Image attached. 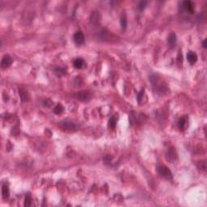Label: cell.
I'll return each mask as SVG.
<instances>
[{
    "label": "cell",
    "mask_w": 207,
    "mask_h": 207,
    "mask_svg": "<svg viewBox=\"0 0 207 207\" xmlns=\"http://www.w3.org/2000/svg\"><path fill=\"white\" fill-rule=\"evenodd\" d=\"M99 12L98 11H96V12H93L92 13V15H91V20L92 22H97L98 20H99Z\"/></svg>",
    "instance_id": "obj_15"
},
{
    "label": "cell",
    "mask_w": 207,
    "mask_h": 207,
    "mask_svg": "<svg viewBox=\"0 0 207 207\" xmlns=\"http://www.w3.org/2000/svg\"><path fill=\"white\" fill-rule=\"evenodd\" d=\"M74 40L77 45H83L85 42V37L81 31H78L75 33Z\"/></svg>",
    "instance_id": "obj_3"
},
{
    "label": "cell",
    "mask_w": 207,
    "mask_h": 207,
    "mask_svg": "<svg viewBox=\"0 0 207 207\" xmlns=\"http://www.w3.org/2000/svg\"><path fill=\"white\" fill-rule=\"evenodd\" d=\"M184 8H185V10L189 12V13H193L194 11V6H193L192 3L191 1H189V0H186L183 3Z\"/></svg>",
    "instance_id": "obj_6"
},
{
    "label": "cell",
    "mask_w": 207,
    "mask_h": 207,
    "mask_svg": "<svg viewBox=\"0 0 207 207\" xmlns=\"http://www.w3.org/2000/svg\"><path fill=\"white\" fill-rule=\"evenodd\" d=\"M75 97L80 101H88L91 98V94L88 91L83 90V91L77 92L75 94Z\"/></svg>",
    "instance_id": "obj_2"
},
{
    "label": "cell",
    "mask_w": 207,
    "mask_h": 207,
    "mask_svg": "<svg viewBox=\"0 0 207 207\" xmlns=\"http://www.w3.org/2000/svg\"><path fill=\"white\" fill-rule=\"evenodd\" d=\"M144 95V90H141L138 94V96H137V99H138V103H141V101L142 99V96Z\"/></svg>",
    "instance_id": "obj_19"
},
{
    "label": "cell",
    "mask_w": 207,
    "mask_h": 207,
    "mask_svg": "<svg viewBox=\"0 0 207 207\" xmlns=\"http://www.w3.org/2000/svg\"><path fill=\"white\" fill-rule=\"evenodd\" d=\"M31 203H32V198H31V196L29 195V193H28V194L25 196L24 205L25 206H30Z\"/></svg>",
    "instance_id": "obj_18"
},
{
    "label": "cell",
    "mask_w": 207,
    "mask_h": 207,
    "mask_svg": "<svg viewBox=\"0 0 207 207\" xmlns=\"http://www.w3.org/2000/svg\"><path fill=\"white\" fill-rule=\"evenodd\" d=\"M177 61H178V63H179V64L182 63V54H181V53H179V54H178Z\"/></svg>",
    "instance_id": "obj_22"
},
{
    "label": "cell",
    "mask_w": 207,
    "mask_h": 207,
    "mask_svg": "<svg viewBox=\"0 0 207 207\" xmlns=\"http://www.w3.org/2000/svg\"><path fill=\"white\" fill-rule=\"evenodd\" d=\"M202 45H203V47H204L205 49L207 47V40H206V39H205L204 41H203V42H202Z\"/></svg>",
    "instance_id": "obj_23"
},
{
    "label": "cell",
    "mask_w": 207,
    "mask_h": 207,
    "mask_svg": "<svg viewBox=\"0 0 207 207\" xmlns=\"http://www.w3.org/2000/svg\"><path fill=\"white\" fill-rule=\"evenodd\" d=\"M2 193H3V198H8L9 197L10 192H9V188L6 184H3L2 187Z\"/></svg>",
    "instance_id": "obj_9"
},
{
    "label": "cell",
    "mask_w": 207,
    "mask_h": 207,
    "mask_svg": "<svg viewBox=\"0 0 207 207\" xmlns=\"http://www.w3.org/2000/svg\"><path fill=\"white\" fill-rule=\"evenodd\" d=\"M157 171L159 172V174L163 176V178L165 179H168V180H170L172 178V172L170 171V169H168L167 168L166 166L164 165H160V166H158L157 168Z\"/></svg>",
    "instance_id": "obj_1"
},
{
    "label": "cell",
    "mask_w": 207,
    "mask_h": 207,
    "mask_svg": "<svg viewBox=\"0 0 207 207\" xmlns=\"http://www.w3.org/2000/svg\"><path fill=\"white\" fill-rule=\"evenodd\" d=\"M146 6V2L145 1H141L139 3H138V8L139 10H143L145 8V6Z\"/></svg>",
    "instance_id": "obj_20"
},
{
    "label": "cell",
    "mask_w": 207,
    "mask_h": 207,
    "mask_svg": "<svg viewBox=\"0 0 207 207\" xmlns=\"http://www.w3.org/2000/svg\"><path fill=\"white\" fill-rule=\"evenodd\" d=\"M12 63V58L9 56V55H4L3 58H2V61H1V66L3 68H6V67H9V66L11 65Z\"/></svg>",
    "instance_id": "obj_4"
},
{
    "label": "cell",
    "mask_w": 207,
    "mask_h": 207,
    "mask_svg": "<svg viewBox=\"0 0 207 207\" xmlns=\"http://www.w3.org/2000/svg\"><path fill=\"white\" fill-rule=\"evenodd\" d=\"M187 59H188V61L189 62V63L193 64V63H195L197 62V55L194 52L190 51V52H189L188 53H187Z\"/></svg>",
    "instance_id": "obj_8"
},
{
    "label": "cell",
    "mask_w": 207,
    "mask_h": 207,
    "mask_svg": "<svg viewBox=\"0 0 207 207\" xmlns=\"http://www.w3.org/2000/svg\"><path fill=\"white\" fill-rule=\"evenodd\" d=\"M168 44L170 47H174L176 44V36L175 33H171L168 37Z\"/></svg>",
    "instance_id": "obj_7"
},
{
    "label": "cell",
    "mask_w": 207,
    "mask_h": 207,
    "mask_svg": "<svg viewBox=\"0 0 207 207\" xmlns=\"http://www.w3.org/2000/svg\"><path fill=\"white\" fill-rule=\"evenodd\" d=\"M62 126L63 129L71 130H75V123H73L70 121H64L62 122Z\"/></svg>",
    "instance_id": "obj_5"
},
{
    "label": "cell",
    "mask_w": 207,
    "mask_h": 207,
    "mask_svg": "<svg viewBox=\"0 0 207 207\" xmlns=\"http://www.w3.org/2000/svg\"><path fill=\"white\" fill-rule=\"evenodd\" d=\"M121 24L122 28H125L126 26H127V18H126V15L125 13H122V16H121Z\"/></svg>",
    "instance_id": "obj_13"
},
{
    "label": "cell",
    "mask_w": 207,
    "mask_h": 207,
    "mask_svg": "<svg viewBox=\"0 0 207 207\" xmlns=\"http://www.w3.org/2000/svg\"><path fill=\"white\" fill-rule=\"evenodd\" d=\"M19 96H20V98L23 101H27L28 99V94L25 90H22V89L19 90Z\"/></svg>",
    "instance_id": "obj_11"
},
{
    "label": "cell",
    "mask_w": 207,
    "mask_h": 207,
    "mask_svg": "<svg viewBox=\"0 0 207 207\" xmlns=\"http://www.w3.org/2000/svg\"><path fill=\"white\" fill-rule=\"evenodd\" d=\"M64 111V107L62 104H58L54 109H53V112L56 114H61V113Z\"/></svg>",
    "instance_id": "obj_14"
},
{
    "label": "cell",
    "mask_w": 207,
    "mask_h": 207,
    "mask_svg": "<svg viewBox=\"0 0 207 207\" xmlns=\"http://www.w3.org/2000/svg\"><path fill=\"white\" fill-rule=\"evenodd\" d=\"M55 70H56V73H58V75H61V74H60V73H62V75H63V74H65V73H66V70H65V69L58 68V69H56Z\"/></svg>",
    "instance_id": "obj_21"
},
{
    "label": "cell",
    "mask_w": 207,
    "mask_h": 207,
    "mask_svg": "<svg viewBox=\"0 0 207 207\" xmlns=\"http://www.w3.org/2000/svg\"><path fill=\"white\" fill-rule=\"evenodd\" d=\"M167 157H168V159H169L170 161H173V160L175 159L176 158V154H175V152L174 151H168V153H167Z\"/></svg>",
    "instance_id": "obj_17"
},
{
    "label": "cell",
    "mask_w": 207,
    "mask_h": 207,
    "mask_svg": "<svg viewBox=\"0 0 207 207\" xmlns=\"http://www.w3.org/2000/svg\"><path fill=\"white\" fill-rule=\"evenodd\" d=\"M116 118L114 117H112L110 119H109V126L110 128L112 129H114L115 128V126H116Z\"/></svg>",
    "instance_id": "obj_16"
},
{
    "label": "cell",
    "mask_w": 207,
    "mask_h": 207,
    "mask_svg": "<svg viewBox=\"0 0 207 207\" xmlns=\"http://www.w3.org/2000/svg\"><path fill=\"white\" fill-rule=\"evenodd\" d=\"M186 123H187V118L186 117H181V119L179 120V127L181 130H184V127H185V125H186Z\"/></svg>",
    "instance_id": "obj_12"
},
{
    "label": "cell",
    "mask_w": 207,
    "mask_h": 207,
    "mask_svg": "<svg viewBox=\"0 0 207 207\" xmlns=\"http://www.w3.org/2000/svg\"><path fill=\"white\" fill-rule=\"evenodd\" d=\"M84 65V61L82 58H76L74 61V66L77 69L82 68Z\"/></svg>",
    "instance_id": "obj_10"
}]
</instances>
